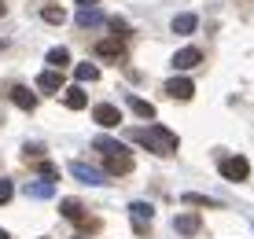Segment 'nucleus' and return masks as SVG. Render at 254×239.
I'll return each mask as SVG.
<instances>
[{
	"mask_svg": "<svg viewBox=\"0 0 254 239\" xmlns=\"http://www.w3.org/2000/svg\"><path fill=\"white\" fill-rule=\"evenodd\" d=\"M133 140H136V144H144L147 151H155V155H173V151L181 147L177 132H170L166 125H147V129H136V132H133Z\"/></svg>",
	"mask_w": 254,
	"mask_h": 239,
	"instance_id": "obj_1",
	"label": "nucleus"
},
{
	"mask_svg": "<svg viewBox=\"0 0 254 239\" xmlns=\"http://www.w3.org/2000/svg\"><path fill=\"white\" fill-rule=\"evenodd\" d=\"M217 170H221L225 180H247V177H251V162L243 155H232V158H221Z\"/></svg>",
	"mask_w": 254,
	"mask_h": 239,
	"instance_id": "obj_2",
	"label": "nucleus"
},
{
	"mask_svg": "<svg viewBox=\"0 0 254 239\" xmlns=\"http://www.w3.org/2000/svg\"><path fill=\"white\" fill-rule=\"evenodd\" d=\"M70 173L81 184H92V188H103V184H107V173L96 170V166H85V162H70Z\"/></svg>",
	"mask_w": 254,
	"mask_h": 239,
	"instance_id": "obj_3",
	"label": "nucleus"
},
{
	"mask_svg": "<svg viewBox=\"0 0 254 239\" xmlns=\"http://www.w3.org/2000/svg\"><path fill=\"white\" fill-rule=\"evenodd\" d=\"M92 118H96V125L115 129L118 121H122V111L115 107V103H96V107H92Z\"/></svg>",
	"mask_w": 254,
	"mask_h": 239,
	"instance_id": "obj_4",
	"label": "nucleus"
},
{
	"mask_svg": "<svg viewBox=\"0 0 254 239\" xmlns=\"http://www.w3.org/2000/svg\"><path fill=\"white\" fill-rule=\"evenodd\" d=\"M37 88L41 92H63V70H45V74H37Z\"/></svg>",
	"mask_w": 254,
	"mask_h": 239,
	"instance_id": "obj_5",
	"label": "nucleus"
},
{
	"mask_svg": "<svg viewBox=\"0 0 254 239\" xmlns=\"http://www.w3.org/2000/svg\"><path fill=\"white\" fill-rule=\"evenodd\" d=\"M74 22L81 26V30H92V26H100V22H103V11H100L96 4H89V7H77Z\"/></svg>",
	"mask_w": 254,
	"mask_h": 239,
	"instance_id": "obj_6",
	"label": "nucleus"
},
{
	"mask_svg": "<svg viewBox=\"0 0 254 239\" xmlns=\"http://www.w3.org/2000/svg\"><path fill=\"white\" fill-rule=\"evenodd\" d=\"M199 63H203V52L199 48H181L177 56H173V70H191Z\"/></svg>",
	"mask_w": 254,
	"mask_h": 239,
	"instance_id": "obj_7",
	"label": "nucleus"
},
{
	"mask_svg": "<svg viewBox=\"0 0 254 239\" xmlns=\"http://www.w3.org/2000/svg\"><path fill=\"white\" fill-rule=\"evenodd\" d=\"M166 92H170L173 100H191V96H195V85H191L188 77H173V81H166Z\"/></svg>",
	"mask_w": 254,
	"mask_h": 239,
	"instance_id": "obj_8",
	"label": "nucleus"
},
{
	"mask_svg": "<svg viewBox=\"0 0 254 239\" xmlns=\"http://www.w3.org/2000/svg\"><path fill=\"white\" fill-rule=\"evenodd\" d=\"M96 56H100V59H122V56H126V44H122L118 37L115 41H100V44H96Z\"/></svg>",
	"mask_w": 254,
	"mask_h": 239,
	"instance_id": "obj_9",
	"label": "nucleus"
},
{
	"mask_svg": "<svg viewBox=\"0 0 254 239\" xmlns=\"http://www.w3.org/2000/svg\"><path fill=\"white\" fill-rule=\"evenodd\" d=\"M11 100H15V107H22V111H33V107H37V96H33L26 85H15V88H11Z\"/></svg>",
	"mask_w": 254,
	"mask_h": 239,
	"instance_id": "obj_10",
	"label": "nucleus"
},
{
	"mask_svg": "<svg viewBox=\"0 0 254 239\" xmlns=\"http://www.w3.org/2000/svg\"><path fill=\"white\" fill-rule=\"evenodd\" d=\"M103 158H107V162H103V166H107V173H129V170H133L129 151L126 155H103Z\"/></svg>",
	"mask_w": 254,
	"mask_h": 239,
	"instance_id": "obj_11",
	"label": "nucleus"
},
{
	"mask_svg": "<svg viewBox=\"0 0 254 239\" xmlns=\"http://www.w3.org/2000/svg\"><path fill=\"white\" fill-rule=\"evenodd\" d=\"M173 228H177L181 236H195L199 232V217L195 214H177L173 217Z\"/></svg>",
	"mask_w": 254,
	"mask_h": 239,
	"instance_id": "obj_12",
	"label": "nucleus"
},
{
	"mask_svg": "<svg viewBox=\"0 0 254 239\" xmlns=\"http://www.w3.org/2000/svg\"><path fill=\"white\" fill-rule=\"evenodd\" d=\"M63 103H66L70 111H85V103H89V96H85L81 88L74 85V88H63Z\"/></svg>",
	"mask_w": 254,
	"mask_h": 239,
	"instance_id": "obj_13",
	"label": "nucleus"
},
{
	"mask_svg": "<svg viewBox=\"0 0 254 239\" xmlns=\"http://www.w3.org/2000/svg\"><path fill=\"white\" fill-rule=\"evenodd\" d=\"M92 147L103 151V155H126V144H118V140H111V136H96Z\"/></svg>",
	"mask_w": 254,
	"mask_h": 239,
	"instance_id": "obj_14",
	"label": "nucleus"
},
{
	"mask_svg": "<svg viewBox=\"0 0 254 239\" xmlns=\"http://www.w3.org/2000/svg\"><path fill=\"white\" fill-rule=\"evenodd\" d=\"M59 214H63L66 221H81V214H85V206L77 199H59Z\"/></svg>",
	"mask_w": 254,
	"mask_h": 239,
	"instance_id": "obj_15",
	"label": "nucleus"
},
{
	"mask_svg": "<svg viewBox=\"0 0 254 239\" xmlns=\"http://www.w3.org/2000/svg\"><path fill=\"white\" fill-rule=\"evenodd\" d=\"M195 26H199V19H195V15H177V19H173V33L188 37V33H195Z\"/></svg>",
	"mask_w": 254,
	"mask_h": 239,
	"instance_id": "obj_16",
	"label": "nucleus"
},
{
	"mask_svg": "<svg viewBox=\"0 0 254 239\" xmlns=\"http://www.w3.org/2000/svg\"><path fill=\"white\" fill-rule=\"evenodd\" d=\"M52 180H33V184H26V195L30 199H52Z\"/></svg>",
	"mask_w": 254,
	"mask_h": 239,
	"instance_id": "obj_17",
	"label": "nucleus"
},
{
	"mask_svg": "<svg viewBox=\"0 0 254 239\" xmlns=\"http://www.w3.org/2000/svg\"><path fill=\"white\" fill-rule=\"evenodd\" d=\"M129 107H133V114H136V118H155V103L140 100V96H129Z\"/></svg>",
	"mask_w": 254,
	"mask_h": 239,
	"instance_id": "obj_18",
	"label": "nucleus"
},
{
	"mask_svg": "<svg viewBox=\"0 0 254 239\" xmlns=\"http://www.w3.org/2000/svg\"><path fill=\"white\" fill-rule=\"evenodd\" d=\"M181 202H185V206H217V199H210V195H199V191H185V195H181Z\"/></svg>",
	"mask_w": 254,
	"mask_h": 239,
	"instance_id": "obj_19",
	"label": "nucleus"
},
{
	"mask_svg": "<svg viewBox=\"0 0 254 239\" xmlns=\"http://www.w3.org/2000/svg\"><path fill=\"white\" fill-rule=\"evenodd\" d=\"M74 77H77V81H96V77H100V66H96V63H77Z\"/></svg>",
	"mask_w": 254,
	"mask_h": 239,
	"instance_id": "obj_20",
	"label": "nucleus"
},
{
	"mask_svg": "<svg viewBox=\"0 0 254 239\" xmlns=\"http://www.w3.org/2000/svg\"><path fill=\"white\" fill-rule=\"evenodd\" d=\"M48 66H52V70L70 66V52H66V48H52V52H48Z\"/></svg>",
	"mask_w": 254,
	"mask_h": 239,
	"instance_id": "obj_21",
	"label": "nucleus"
},
{
	"mask_svg": "<svg viewBox=\"0 0 254 239\" xmlns=\"http://www.w3.org/2000/svg\"><path fill=\"white\" fill-rule=\"evenodd\" d=\"M41 19L52 22V26H59V22H66V11H63V7H56V4H48L45 11H41Z\"/></svg>",
	"mask_w": 254,
	"mask_h": 239,
	"instance_id": "obj_22",
	"label": "nucleus"
},
{
	"mask_svg": "<svg viewBox=\"0 0 254 239\" xmlns=\"http://www.w3.org/2000/svg\"><path fill=\"white\" fill-rule=\"evenodd\" d=\"M129 214H133L136 221H151V217H155V206H151V202H133V206H129Z\"/></svg>",
	"mask_w": 254,
	"mask_h": 239,
	"instance_id": "obj_23",
	"label": "nucleus"
},
{
	"mask_svg": "<svg viewBox=\"0 0 254 239\" xmlns=\"http://www.w3.org/2000/svg\"><path fill=\"white\" fill-rule=\"evenodd\" d=\"M37 170L45 173L48 180H56V177H59V170H56V166H52V162H45V158H41V162H37Z\"/></svg>",
	"mask_w": 254,
	"mask_h": 239,
	"instance_id": "obj_24",
	"label": "nucleus"
},
{
	"mask_svg": "<svg viewBox=\"0 0 254 239\" xmlns=\"http://www.w3.org/2000/svg\"><path fill=\"white\" fill-rule=\"evenodd\" d=\"M15 195V188H11V180H4V177H0V202H7Z\"/></svg>",
	"mask_w": 254,
	"mask_h": 239,
	"instance_id": "obj_25",
	"label": "nucleus"
},
{
	"mask_svg": "<svg viewBox=\"0 0 254 239\" xmlns=\"http://www.w3.org/2000/svg\"><path fill=\"white\" fill-rule=\"evenodd\" d=\"M111 30H115V33H118V37H122V33H126V30H129V26H126V22H122V19H111Z\"/></svg>",
	"mask_w": 254,
	"mask_h": 239,
	"instance_id": "obj_26",
	"label": "nucleus"
},
{
	"mask_svg": "<svg viewBox=\"0 0 254 239\" xmlns=\"http://www.w3.org/2000/svg\"><path fill=\"white\" fill-rule=\"evenodd\" d=\"M77 4H81V7H89V4H100V0H77Z\"/></svg>",
	"mask_w": 254,
	"mask_h": 239,
	"instance_id": "obj_27",
	"label": "nucleus"
},
{
	"mask_svg": "<svg viewBox=\"0 0 254 239\" xmlns=\"http://www.w3.org/2000/svg\"><path fill=\"white\" fill-rule=\"evenodd\" d=\"M0 239H11V236H7V232H4V228H0Z\"/></svg>",
	"mask_w": 254,
	"mask_h": 239,
	"instance_id": "obj_28",
	"label": "nucleus"
},
{
	"mask_svg": "<svg viewBox=\"0 0 254 239\" xmlns=\"http://www.w3.org/2000/svg\"><path fill=\"white\" fill-rule=\"evenodd\" d=\"M4 48H7V41H0V52H4Z\"/></svg>",
	"mask_w": 254,
	"mask_h": 239,
	"instance_id": "obj_29",
	"label": "nucleus"
},
{
	"mask_svg": "<svg viewBox=\"0 0 254 239\" xmlns=\"http://www.w3.org/2000/svg\"><path fill=\"white\" fill-rule=\"evenodd\" d=\"M0 15H4V4H0Z\"/></svg>",
	"mask_w": 254,
	"mask_h": 239,
	"instance_id": "obj_30",
	"label": "nucleus"
}]
</instances>
